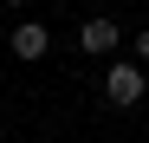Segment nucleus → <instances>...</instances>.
Here are the masks:
<instances>
[{
	"instance_id": "1",
	"label": "nucleus",
	"mask_w": 149,
	"mask_h": 143,
	"mask_svg": "<svg viewBox=\"0 0 149 143\" xmlns=\"http://www.w3.org/2000/svg\"><path fill=\"white\" fill-rule=\"evenodd\" d=\"M104 98H110L117 111H130V104L143 98V65H136V59H117V65L104 72Z\"/></svg>"
},
{
	"instance_id": "2",
	"label": "nucleus",
	"mask_w": 149,
	"mask_h": 143,
	"mask_svg": "<svg viewBox=\"0 0 149 143\" xmlns=\"http://www.w3.org/2000/svg\"><path fill=\"white\" fill-rule=\"evenodd\" d=\"M78 46L91 59H110L117 52V20H84V26H78Z\"/></svg>"
},
{
	"instance_id": "3",
	"label": "nucleus",
	"mask_w": 149,
	"mask_h": 143,
	"mask_svg": "<svg viewBox=\"0 0 149 143\" xmlns=\"http://www.w3.org/2000/svg\"><path fill=\"white\" fill-rule=\"evenodd\" d=\"M45 46H52V33H45L39 20H19V26H13V52L19 59H45Z\"/></svg>"
},
{
	"instance_id": "4",
	"label": "nucleus",
	"mask_w": 149,
	"mask_h": 143,
	"mask_svg": "<svg viewBox=\"0 0 149 143\" xmlns=\"http://www.w3.org/2000/svg\"><path fill=\"white\" fill-rule=\"evenodd\" d=\"M136 65H149V33H136Z\"/></svg>"
},
{
	"instance_id": "5",
	"label": "nucleus",
	"mask_w": 149,
	"mask_h": 143,
	"mask_svg": "<svg viewBox=\"0 0 149 143\" xmlns=\"http://www.w3.org/2000/svg\"><path fill=\"white\" fill-rule=\"evenodd\" d=\"M7 7H19V0H7Z\"/></svg>"
},
{
	"instance_id": "6",
	"label": "nucleus",
	"mask_w": 149,
	"mask_h": 143,
	"mask_svg": "<svg viewBox=\"0 0 149 143\" xmlns=\"http://www.w3.org/2000/svg\"><path fill=\"white\" fill-rule=\"evenodd\" d=\"M143 7H149V0H143Z\"/></svg>"
}]
</instances>
